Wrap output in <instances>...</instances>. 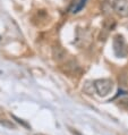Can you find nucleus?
<instances>
[{
    "label": "nucleus",
    "mask_w": 128,
    "mask_h": 135,
    "mask_svg": "<svg viewBox=\"0 0 128 135\" xmlns=\"http://www.w3.org/2000/svg\"><path fill=\"white\" fill-rule=\"evenodd\" d=\"M35 135H46V134H42V133H36Z\"/></svg>",
    "instance_id": "7"
},
{
    "label": "nucleus",
    "mask_w": 128,
    "mask_h": 135,
    "mask_svg": "<svg viewBox=\"0 0 128 135\" xmlns=\"http://www.w3.org/2000/svg\"><path fill=\"white\" fill-rule=\"evenodd\" d=\"M120 104L124 107V108H126V109H128V98L127 99H122V100H120L119 101Z\"/></svg>",
    "instance_id": "5"
},
{
    "label": "nucleus",
    "mask_w": 128,
    "mask_h": 135,
    "mask_svg": "<svg viewBox=\"0 0 128 135\" xmlns=\"http://www.w3.org/2000/svg\"><path fill=\"white\" fill-rule=\"evenodd\" d=\"M2 116H3V110L1 109V108H0V119L2 118Z\"/></svg>",
    "instance_id": "6"
},
{
    "label": "nucleus",
    "mask_w": 128,
    "mask_h": 135,
    "mask_svg": "<svg viewBox=\"0 0 128 135\" xmlns=\"http://www.w3.org/2000/svg\"><path fill=\"white\" fill-rule=\"evenodd\" d=\"M114 50L115 54L119 57H124L126 55V52H128V49L126 48L125 40L121 35H116L114 39Z\"/></svg>",
    "instance_id": "3"
},
{
    "label": "nucleus",
    "mask_w": 128,
    "mask_h": 135,
    "mask_svg": "<svg viewBox=\"0 0 128 135\" xmlns=\"http://www.w3.org/2000/svg\"><path fill=\"white\" fill-rule=\"evenodd\" d=\"M114 89V82L109 78H100L94 81V90L100 97H105Z\"/></svg>",
    "instance_id": "1"
},
{
    "label": "nucleus",
    "mask_w": 128,
    "mask_h": 135,
    "mask_svg": "<svg viewBox=\"0 0 128 135\" xmlns=\"http://www.w3.org/2000/svg\"><path fill=\"white\" fill-rule=\"evenodd\" d=\"M112 8L120 17H128V0H114Z\"/></svg>",
    "instance_id": "2"
},
{
    "label": "nucleus",
    "mask_w": 128,
    "mask_h": 135,
    "mask_svg": "<svg viewBox=\"0 0 128 135\" xmlns=\"http://www.w3.org/2000/svg\"><path fill=\"white\" fill-rule=\"evenodd\" d=\"M0 124H1V125H3L5 127H7V128H15V127H16V125H15V124L12 122V120H8V119H5V118H1L0 119Z\"/></svg>",
    "instance_id": "4"
}]
</instances>
